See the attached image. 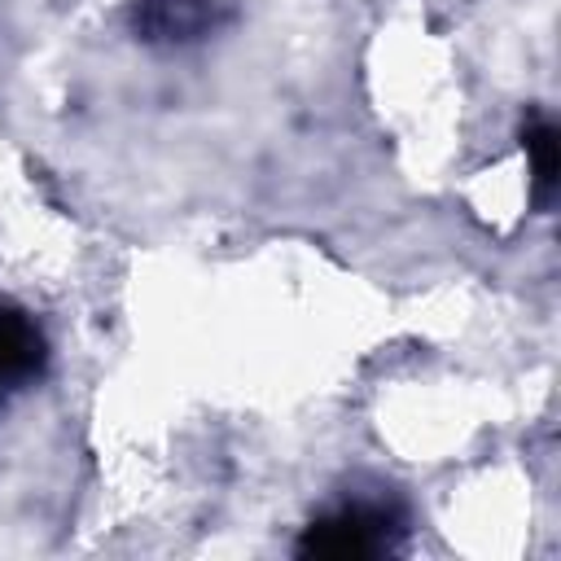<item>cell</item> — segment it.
<instances>
[{"label":"cell","instance_id":"1","mask_svg":"<svg viewBox=\"0 0 561 561\" xmlns=\"http://www.w3.org/2000/svg\"><path fill=\"white\" fill-rule=\"evenodd\" d=\"M394 535H399V517L386 504H346V508H337L329 517H316L302 530L298 552L302 557H337V561H351V557L390 552L394 548Z\"/></svg>","mask_w":561,"mask_h":561},{"label":"cell","instance_id":"4","mask_svg":"<svg viewBox=\"0 0 561 561\" xmlns=\"http://www.w3.org/2000/svg\"><path fill=\"white\" fill-rule=\"evenodd\" d=\"M522 149H526V158H530V193H535L539 206H548L552 193H557V175H561L557 127H552L548 118L535 114V118L522 127Z\"/></svg>","mask_w":561,"mask_h":561},{"label":"cell","instance_id":"2","mask_svg":"<svg viewBox=\"0 0 561 561\" xmlns=\"http://www.w3.org/2000/svg\"><path fill=\"white\" fill-rule=\"evenodd\" d=\"M39 364H44V337H39V329L22 311L0 307V390L35 377Z\"/></svg>","mask_w":561,"mask_h":561},{"label":"cell","instance_id":"3","mask_svg":"<svg viewBox=\"0 0 561 561\" xmlns=\"http://www.w3.org/2000/svg\"><path fill=\"white\" fill-rule=\"evenodd\" d=\"M215 22V9L206 0H145L140 4V31L149 39H193Z\"/></svg>","mask_w":561,"mask_h":561}]
</instances>
